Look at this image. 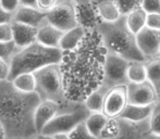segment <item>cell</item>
<instances>
[{
  "label": "cell",
  "instance_id": "cell-39",
  "mask_svg": "<svg viewBox=\"0 0 160 139\" xmlns=\"http://www.w3.org/2000/svg\"><path fill=\"white\" fill-rule=\"evenodd\" d=\"M53 139H70L68 134H58V135L52 136Z\"/></svg>",
  "mask_w": 160,
  "mask_h": 139
},
{
  "label": "cell",
  "instance_id": "cell-13",
  "mask_svg": "<svg viewBox=\"0 0 160 139\" xmlns=\"http://www.w3.org/2000/svg\"><path fill=\"white\" fill-rule=\"evenodd\" d=\"M12 22L39 28L42 25L47 23V13L35 8L20 6L17 11L13 13Z\"/></svg>",
  "mask_w": 160,
  "mask_h": 139
},
{
  "label": "cell",
  "instance_id": "cell-35",
  "mask_svg": "<svg viewBox=\"0 0 160 139\" xmlns=\"http://www.w3.org/2000/svg\"><path fill=\"white\" fill-rule=\"evenodd\" d=\"M9 73H10V65L0 59V82L8 80Z\"/></svg>",
  "mask_w": 160,
  "mask_h": 139
},
{
  "label": "cell",
  "instance_id": "cell-27",
  "mask_svg": "<svg viewBox=\"0 0 160 139\" xmlns=\"http://www.w3.org/2000/svg\"><path fill=\"white\" fill-rule=\"evenodd\" d=\"M19 51V48L15 46L13 41L0 42V59L10 65L13 55Z\"/></svg>",
  "mask_w": 160,
  "mask_h": 139
},
{
  "label": "cell",
  "instance_id": "cell-45",
  "mask_svg": "<svg viewBox=\"0 0 160 139\" xmlns=\"http://www.w3.org/2000/svg\"><path fill=\"white\" fill-rule=\"evenodd\" d=\"M159 98H160V93H159Z\"/></svg>",
  "mask_w": 160,
  "mask_h": 139
},
{
  "label": "cell",
  "instance_id": "cell-33",
  "mask_svg": "<svg viewBox=\"0 0 160 139\" xmlns=\"http://www.w3.org/2000/svg\"><path fill=\"white\" fill-rule=\"evenodd\" d=\"M58 3V0H37L36 2V8L38 10L42 11V12L47 13L53 9V7H56V4Z\"/></svg>",
  "mask_w": 160,
  "mask_h": 139
},
{
  "label": "cell",
  "instance_id": "cell-36",
  "mask_svg": "<svg viewBox=\"0 0 160 139\" xmlns=\"http://www.w3.org/2000/svg\"><path fill=\"white\" fill-rule=\"evenodd\" d=\"M13 19V13H10L6 11L1 6H0V24L11 23Z\"/></svg>",
  "mask_w": 160,
  "mask_h": 139
},
{
  "label": "cell",
  "instance_id": "cell-16",
  "mask_svg": "<svg viewBox=\"0 0 160 139\" xmlns=\"http://www.w3.org/2000/svg\"><path fill=\"white\" fill-rule=\"evenodd\" d=\"M62 35H63V32L53 27L47 22L39 28H37L36 41L49 48H59V42Z\"/></svg>",
  "mask_w": 160,
  "mask_h": 139
},
{
  "label": "cell",
  "instance_id": "cell-8",
  "mask_svg": "<svg viewBox=\"0 0 160 139\" xmlns=\"http://www.w3.org/2000/svg\"><path fill=\"white\" fill-rule=\"evenodd\" d=\"M131 62L119 55L107 52L103 65V80L102 86L111 89L116 86H127L128 79V68Z\"/></svg>",
  "mask_w": 160,
  "mask_h": 139
},
{
  "label": "cell",
  "instance_id": "cell-19",
  "mask_svg": "<svg viewBox=\"0 0 160 139\" xmlns=\"http://www.w3.org/2000/svg\"><path fill=\"white\" fill-rule=\"evenodd\" d=\"M87 30H85L83 26L78 25L76 27L72 28V30L64 32L62 35L61 39L59 42V48L62 51H69L74 49L84 38L86 34Z\"/></svg>",
  "mask_w": 160,
  "mask_h": 139
},
{
  "label": "cell",
  "instance_id": "cell-14",
  "mask_svg": "<svg viewBox=\"0 0 160 139\" xmlns=\"http://www.w3.org/2000/svg\"><path fill=\"white\" fill-rule=\"evenodd\" d=\"M59 111L60 107L58 103L48 100H40L34 111V126L36 132L39 134Z\"/></svg>",
  "mask_w": 160,
  "mask_h": 139
},
{
  "label": "cell",
  "instance_id": "cell-15",
  "mask_svg": "<svg viewBox=\"0 0 160 139\" xmlns=\"http://www.w3.org/2000/svg\"><path fill=\"white\" fill-rule=\"evenodd\" d=\"M11 28H12V41L19 49L25 48L36 41V36H37L36 27L17 22H11Z\"/></svg>",
  "mask_w": 160,
  "mask_h": 139
},
{
  "label": "cell",
  "instance_id": "cell-31",
  "mask_svg": "<svg viewBox=\"0 0 160 139\" xmlns=\"http://www.w3.org/2000/svg\"><path fill=\"white\" fill-rule=\"evenodd\" d=\"M12 41V28L11 23L0 24V42Z\"/></svg>",
  "mask_w": 160,
  "mask_h": 139
},
{
  "label": "cell",
  "instance_id": "cell-38",
  "mask_svg": "<svg viewBox=\"0 0 160 139\" xmlns=\"http://www.w3.org/2000/svg\"><path fill=\"white\" fill-rule=\"evenodd\" d=\"M74 3L75 7H83V6H88L92 3V0H71Z\"/></svg>",
  "mask_w": 160,
  "mask_h": 139
},
{
  "label": "cell",
  "instance_id": "cell-37",
  "mask_svg": "<svg viewBox=\"0 0 160 139\" xmlns=\"http://www.w3.org/2000/svg\"><path fill=\"white\" fill-rule=\"evenodd\" d=\"M36 2H37V0H20V6L37 9L36 8Z\"/></svg>",
  "mask_w": 160,
  "mask_h": 139
},
{
  "label": "cell",
  "instance_id": "cell-9",
  "mask_svg": "<svg viewBox=\"0 0 160 139\" xmlns=\"http://www.w3.org/2000/svg\"><path fill=\"white\" fill-rule=\"evenodd\" d=\"M47 22L61 32H68L78 25L76 7L71 0L58 2L53 9L47 12Z\"/></svg>",
  "mask_w": 160,
  "mask_h": 139
},
{
  "label": "cell",
  "instance_id": "cell-29",
  "mask_svg": "<svg viewBox=\"0 0 160 139\" xmlns=\"http://www.w3.org/2000/svg\"><path fill=\"white\" fill-rule=\"evenodd\" d=\"M70 139H97L94 137L89 131L87 129L86 125L84 122L80 123L76 127H74L69 134H68Z\"/></svg>",
  "mask_w": 160,
  "mask_h": 139
},
{
  "label": "cell",
  "instance_id": "cell-11",
  "mask_svg": "<svg viewBox=\"0 0 160 139\" xmlns=\"http://www.w3.org/2000/svg\"><path fill=\"white\" fill-rule=\"evenodd\" d=\"M136 44L138 50L146 61L159 57L160 50V32L152 28L144 27L136 35Z\"/></svg>",
  "mask_w": 160,
  "mask_h": 139
},
{
  "label": "cell",
  "instance_id": "cell-3",
  "mask_svg": "<svg viewBox=\"0 0 160 139\" xmlns=\"http://www.w3.org/2000/svg\"><path fill=\"white\" fill-rule=\"evenodd\" d=\"M94 30L100 37L107 52L119 55L128 62H146L138 50L136 36L128 30L125 15H121L114 22L100 21Z\"/></svg>",
  "mask_w": 160,
  "mask_h": 139
},
{
  "label": "cell",
  "instance_id": "cell-34",
  "mask_svg": "<svg viewBox=\"0 0 160 139\" xmlns=\"http://www.w3.org/2000/svg\"><path fill=\"white\" fill-rule=\"evenodd\" d=\"M0 6L8 12L14 13L20 7V0H0Z\"/></svg>",
  "mask_w": 160,
  "mask_h": 139
},
{
  "label": "cell",
  "instance_id": "cell-21",
  "mask_svg": "<svg viewBox=\"0 0 160 139\" xmlns=\"http://www.w3.org/2000/svg\"><path fill=\"white\" fill-rule=\"evenodd\" d=\"M127 17V25L128 30L136 35L138 32H141L144 27L146 26V17H147V13L144 11V9L137 8L130 12L128 14L125 15Z\"/></svg>",
  "mask_w": 160,
  "mask_h": 139
},
{
  "label": "cell",
  "instance_id": "cell-30",
  "mask_svg": "<svg viewBox=\"0 0 160 139\" xmlns=\"http://www.w3.org/2000/svg\"><path fill=\"white\" fill-rule=\"evenodd\" d=\"M142 8L147 14H160V0H142Z\"/></svg>",
  "mask_w": 160,
  "mask_h": 139
},
{
  "label": "cell",
  "instance_id": "cell-25",
  "mask_svg": "<svg viewBox=\"0 0 160 139\" xmlns=\"http://www.w3.org/2000/svg\"><path fill=\"white\" fill-rule=\"evenodd\" d=\"M128 83H143L147 80L145 62H131L128 68Z\"/></svg>",
  "mask_w": 160,
  "mask_h": 139
},
{
  "label": "cell",
  "instance_id": "cell-4",
  "mask_svg": "<svg viewBox=\"0 0 160 139\" xmlns=\"http://www.w3.org/2000/svg\"><path fill=\"white\" fill-rule=\"evenodd\" d=\"M63 51L60 48H49L35 41L25 48L19 49L10 62L8 80L23 73H35L50 64H59Z\"/></svg>",
  "mask_w": 160,
  "mask_h": 139
},
{
  "label": "cell",
  "instance_id": "cell-44",
  "mask_svg": "<svg viewBox=\"0 0 160 139\" xmlns=\"http://www.w3.org/2000/svg\"><path fill=\"white\" fill-rule=\"evenodd\" d=\"M159 57H160V50H159Z\"/></svg>",
  "mask_w": 160,
  "mask_h": 139
},
{
  "label": "cell",
  "instance_id": "cell-10",
  "mask_svg": "<svg viewBox=\"0 0 160 139\" xmlns=\"http://www.w3.org/2000/svg\"><path fill=\"white\" fill-rule=\"evenodd\" d=\"M159 96L148 80L143 83H128L127 85L128 104L150 105L158 100Z\"/></svg>",
  "mask_w": 160,
  "mask_h": 139
},
{
  "label": "cell",
  "instance_id": "cell-20",
  "mask_svg": "<svg viewBox=\"0 0 160 139\" xmlns=\"http://www.w3.org/2000/svg\"><path fill=\"white\" fill-rule=\"evenodd\" d=\"M108 91H109V89L101 85L99 88H97L95 91H93L85 99L84 104L91 113H102L103 103H105V99Z\"/></svg>",
  "mask_w": 160,
  "mask_h": 139
},
{
  "label": "cell",
  "instance_id": "cell-2",
  "mask_svg": "<svg viewBox=\"0 0 160 139\" xmlns=\"http://www.w3.org/2000/svg\"><path fill=\"white\" fill-rule=\"evenodd\" d=\"M39 102L36 93H21L10 80L0 82V123L7 139L36 138L34 111Z\"/></svg>",
  "mask_w": 160,
  "mask_h": 139
},
{
  "label": "cell",
  "instance_id": "cell-22",
  "mask_svg": "<svg viewBox=\"0 0 160 139\" xmlns=\"http://www.w3.org/2000/svg\"><path fill=\"white\" fill-rule=\"evenodd\" d=\"M108 120H109V117L106 116L103 113H89V115L84 121V123L86 125L87 129L89 131V133L94 137L98 139L103 127L107 124Z\"/></svg>",
  "mask_w": 160,
  "mask_h": 139
},
{
  "label": "cell",
  "instance_id": "cell-28",
  "mask_svg": "<svg viewBox=\"0 0 160 139\" xmlns=\"http://www.w3.org/2000/svg\"><path fill=\"white\" fill-rule=\"evenodd\" d=\"M121 15H127L133 10L142 7V0H113Z\"/></svg>",
  "mask_w": 160,
  "mask_h": 139
},
{
  "label": "cell",
  "instance_id": "cell-12",
  "mask_svg": "<svg viewBox=\"0 0 160 139\" xmlns=\"http://www.w3.org/2000/svg\"><path fill=\"white\" fill-rule=\"evenodd\" d=\"M127 104V86H116L110 89L106 96L102 113L109 118H116Z\"/></svg>",
  "mask_w": 160,
  "mask_h": 139
},
{
  "label": "cell",
  "instance_id": "cell-6",
  "mask_svg": "<svg viewBox=\"0 0 160 139\" xmlns=\"http://www.w3.org/2000/svg\"><path fill=\"white\" fill-rule=\"evenodd\" d=\"M150 134L149 122L133 123L123 118H109L98 139H145Z\"/></svg>",
  "mask_w": 160,
  "mask_h": 139
},
{
  "label": "cell",
  "instance_id": "cell-1",
  "mask_svg": "<svg viewBox=\"0 0 160 139\" xmlns=\"http://www.w3.org/2000/svg\"><path fill=\"white\" fill-rule=\"evenodd\" d=\"M107 50L95 30H88L74 49L63 51L59 68L64 95L69 101L83 103L101 86Z\"/></svg>",
  "mask_w": 160,
  "mask_h": 139
},
{
  "label": "cell",
  "instance_id": "cell-42",
  "mask_svg": "<svg viewBox=\"0 0 160 139\" xmlns=\"http://www.w3.org/2000/svg\"><path fill=\"white\" fill-rule=\"evenodd\" d=\"M145 139H160V136H155V135H152V134H148Z\"/></svg>",
  "mask_w": 160,
  "mask_h": 139
},
{
  "label": "cell",
  "instance_id": "cell-40",
  "mask_svg": "<svg viewBox=\"0 0 160 139\" xmlns=\"http://www.w3.org/2000/svg\"><path fill=\"white\" fill-rule=\"evenodd\" d=\"M0 139H7L6 132H4V128H3V126H2L1 123H0Z\"/></svg>",
  "mask_w": 160,
  "mask_h": 139
},
{
  "label": "cell",
  "instance_id": "cell-24",
  "mask_svg": "<svg viewBox=\"0 0 160 139\" xmlns=\"http://www.w3.org/2000/svg\"><path fill=\"white\" fill-rule=\"evenodd\" d=\"M12 85L19 91L24 93H32L36 90V80L33 73H23L18 75L12 80Z\"/></svg>",
  "mask_w": 160,
  "mask_h": 139
},
{
  "label": "cell",
  "instance_id": "cell-18",
  "mask_svg": "<svg viewBox=\"0 0 160 139\" xmlns=\"http://www.w3.org/2000/svg\"><path fill=\"white\" fill-rule=\"evenodd\" d=\"M100 21L114 22L121 17L118 7L113 0H92Z\"/></svg>",
  "mask_w": 160,
  "mask_h": 139
},
{
  "label": "cell",
  "instance_id": "cell-17",
  "mask_svg": "<svg viewBox=\"0 0 160 139\" xmlns=\"http://www.w3.org/2000/svg\"><path fill=\"white\" fill-rule=\"evenodd\" d=\"M154 104H150V105L127 104L118 117L130 121V122L133 123H141L144 122V121H148L150 114H152Z\"/></svg>",
  "mask_w": 160,
  "mask_h": 139
},
{
  "label": "cell",
  "instance_id": "cell-23",
  "mask_svg": "<svg viewBox=\"0 0 160 139\" xmlns=\"http://www.w3.org/2000/svg\"><path fill=\"white\" fill-rule=\"evenodd\" d=\"M147 80L152 85L157 93H160V57L145 62Z\"/></svg>",
  "mask_w": 160,
  "mask_h": 139
},
{
  "label": "cell",
  "instance_id": "cell-43",
  "mask_svg": "<svg viewBox=\"0 0 160 139\" xmlns=\"http://www.w3.org/2000/svg\"><path fill=\"white\" fill-rule=\"evenodd\" d=\"M62 1H65V0H58V2H62Z\"/></svg>",
  "mask_w": 160,
  "mask_h": 139
},
{
  "label": "cell",
  "instance_id": "cell-32",
  "mask_svg": "<svg viewBox=\"0 0 160 139\" xmlns=\"http://www.w3.org/2000/svg\"><path fill=\"white\" fill-rule=\"evenodd\" d=\"M146 27L160 32V14H157V13L147 14V17H146Z\"/></svg>",
  "mask_w": 160,
  "mask_h": 139
},
{
  "label": "cell",
  "instance_id": "cell-41",
  "mask_svg": "<svg viewBox=\"0 0 160 139\" xmlns=\"http://www.w3.org/2000/svg\"><path fill=\"white\" fill-rule=\"evenodd\" d=\"M35 139H53V138H52V136L44 135V134H38Z\"/></svg>",
  "mask_w": 160,
  "mask_h": 139
},
{
  "label": "cell",
  "instance_id": "cell-26",
  "mask_svg": "<svg viewBox=\"0 0 160 139\" xmlns=\"http://www.w3.org/2000/svg\"><path fill=\"white\" fill-rule=\"evenodd\" d=\"M149 132L152 135L160 136V98H158L152 108L149 116Z\"/></svg>",
  "mask_w": 160,
  "mask_h": 139
},
{
  "label": "cell",
  "instance_id": "cell-5",
  "mask_svg": "<svg viewBox=\"0 0 160 139\" xmlns=\"http://www.w3.org/2000/svg\"><path fill=\"white\" fill-rule=\"evenodd\" d=\"M34 77L36 80V90L40 100H48L59 104L60 111H69L78 103L71 102L65 98L61 71L59 64H50L36 71Z\"/></svg>",
  "mask_w": 160,
  "mask_h": 139
},
{
  "label": "cell",
  "instance_id": "cell-7",
  "mask_svg": "<svg viewBox=\"0 0 160 139\" xmlns=\"http://www.w3.org/2000/svg\"><path fill=\"white\" fill-rule=\"evenodd\" d=\"M91 112L86 109L84 102L78 103L74 109L69 111L58 112L55 117L42 128L39 134L55 136L58 134H69L80 123L84 122Z\"/></svg>",
  "mask_w": 160,
  "mask_h": 139
}]
</instances>
